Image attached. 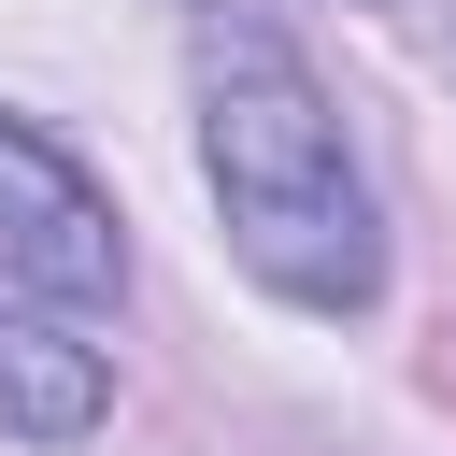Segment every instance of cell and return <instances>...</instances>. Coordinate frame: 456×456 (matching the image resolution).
Instances as JSON below:
<instances>
[{
    "instance_id": "cell-4",
    "label": "cell",
    "mask_w": 456,
    "mask_h": 456,
    "mask_svg": "<svg viewBox=\"0 0 456 456\" xmlns=\"http://www.w3.org/2000/svg\"><path fill=\"white\" fill-rule=\"evenodd\" d=\"M356 14H399V0H356Z\"/></svg>"
},
{
    "instance_id": "cell-1",
    "label": "cell",
    "mask_w": 456,
    "mask_h": 456,
    "mask_svg": "<svg viewBox=\"0 0 456 456\" xmlns=\"http://www.w3.org/2000/svg\"><path fill=\"white\" fill-rule=\"evenodd\" d=\"M200 185L242 242V271L299 314H370L385 299V214L342 157L328 86L271 14H200Z\"/></svg>"
},
{
    "instance_id": "cell-3",
    "label": "cell",
    "mask_w": 456,
    "mask_h": 456,
    "mask_svg": "<svg viewBox=\"0 0 456 456\" xmlns=\"http://www.w3.org/2000/svg\"><path fill=\"white\" fill-rule=\"evenodd\" d=\"M114 413V370L86 328H57L43 299H0V442H86Z\"/></svg>"
},
{
    "instance_id": "cell-2",
    "label": "cell",
    "mask_w": 456,
    "mask_h": 456,
    "mask_svg": "<svg viewBox=\"0 0 456 456\" xmlns=\"http://www.w3.org/2000/svg\"><path fill=\"white\" fill-rule=\"evenodd\" d=\"M0 285L28 299H114L128 285V228L86 185L71 142H43L28 114H0Z\"/></svg>"
}]
</instances>
